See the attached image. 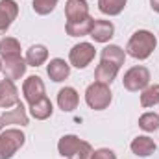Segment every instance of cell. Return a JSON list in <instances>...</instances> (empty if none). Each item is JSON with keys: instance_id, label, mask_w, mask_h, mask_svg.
Returning <instances> with one entry per match:
<instances>
[{"instance_id": "25", "label": "cell", "mask_w": 159, "mask_h": 159, "mask_svg": "<svg viewBox=\"0 0 159 159\" xmlns=\"http://www.w3.org/2000/svg\"><path fill=\"white\" fill-rule=\"evenodd\" d=\"M139 128L146 133H154L159 129V115L154 111H148V113H143L139 117Z\"/></svg>"}, {"instance_id": "6", "label": "cell", "mask_w": 159, "mask_h": 159, "mask_svg": "<svg viewBox=\"0 0 159 159\" xmlns=\"http://www.w3.org/2000/svg\"><path fill=\"white\" fill-rule=\"evenodd\" d=\"M28 122H30L28 111H26L24 104L19 102L15 107H11L4 115H0V131L6 129V128H9V126H15V128L20 126V128H24V126H28Z\"/></svg>"}, {"instance_id": "4", "label": "cell", "mask_w": 159, "mask_h": 159, "mask_svg": "<svg viewBox=\"0 0 159 159\" xmlns=\"http://www.w3.org/2000/svg\"><path fill=\"white\" fill-rule=\"evenodd\" d=\"M150 70L143 65H135L131 69H128L124 72V78H122V83H124V89L129 91V93H139L143 89H146L150 85Z\"/></svg>"}, {"instance_id": "21", "label": "cell", "mask_w": 159, "mask_h": 159, "mask_svg": "<svg viewBox=\"0 0 159 159\" xmlns=\"http://www.w3.org/2000/svg\"><path fill=\"white\" fill-rule=\"evenodd\" d=\"M20 43L15 37H2L0 39V59H11V57H20Z\"/></svg>"}, {"instance_id": "27", "label": "cell", "mask_w": 159, "mask_h": 159, "mask_svg": "<svg viewBox=\"0 0 159 159\" xmlns=\"http://www.w3.org/2000/svg\"><path fill=\"white\" fill-rule=\"evenodd\" d=\"M93 152H94L93 146H91L87 141H81V144L78 146V150H76L69 159H91L93 157Z\"/></svg>"}, {"instance_id": "29", "label": "cell", "mask_w": 159, "mask_h": 159, "mask_svg": "<svg viewBox=\"0 0 159 159\" xmlns=\"http://www.w3.org/2000/svg\"><path fill=\"white\" fill-rule=\"evenodd\" d=\"M150 7H152L156 13H159V0H150Z\"/></svg>"}, {"instance_id": "14", "label": "cell", "mask_w": 159, "mask_h": 159, "mask_svg": "<svg viewBox=\"0 0 159 159\" xmlns=\"http://www.w3.org/2000/svg\"><path fill=\"white\" fill-rule=\"evenodd\" d=\"M129 148H131V154H135L137 157H150L156 152V143L148 135H137L131 141Z\"/></svg>"}, {"instance_id": "26", "label": "cell", "mask_w": 159, "mask_h": 159, "mask_svg": "<svg viewBox=\"0 0 159 159\" xmlns=\"http://www.w3.org/2000/svg\"><path fill=\"white\" fill-rule=\"evenodd\" d=\"M57 2L59 0H32V7H34V11L37 15L44 17V15H50L56 9Z\"/></svg>"}, {"instance_id": "2", "label": "cell", "mask_w": 159, "mask_h": 159, "mask_svg": "<svg viewBox=\"0 0 159 159\" xmlns=\"http://www.w3.org/2000/svg\"><path fill=\"white\" fill-rule=\"evenodd\" d=\"M113 100V93L109 89L107 83H102V81H93L87 89H85V102L91 109L94 111H104L109 107Z\"/></svg>"}, {"instance_id": "5", "label": "cell", "mask_w": 159, "mask_h": 159, "mask_svg": "<svg viewBox=\"0 0 159 159\" xmlns=\"http://www.w3.org/2000/svg\"><path fill=\"white\" fill-rule=\"evenodd\" d=\"M96 57V48L93 43H78L70 48L69 52V63L70 67H76V69H85L93 63V59Z\"/></svg>"}, {"instance_id": "10", "label": "cell", "mask_w": 159, "mask_h": 159, "mask_svg": "<svg viewBox=\"0 0 159 159\" xmlns=\"http://www.w3.org/2000/svg\"><path fill=\"white\" fill-rule=\"evenodd\" d=\"M89 35H91V39L94 41V43H102V44H106V43H109V41L113 39V35H115V26H113L111 20H106V19H94V24H93Z\"/></svg>"}, {"instance_id": "28", "label": "cell", "mask_w": 159, "mask_h": 159, "mask_svg": "<svg viewBox=\"0 0 159 159\" xmlns=\"http://www.w3.org/2000/svg\"><path fill=\"white\" fill-rule=\"evenodd\" d=\"M91 159H117V154L109 148H98L93 152V157Z\"/></svg>"}, {"instance_id": "13", "label": "cell", "mask_w": 159, "mask_h": 159, "mask_svg": "<svg viewBox=\"0 0 159 159\" xmlns=\"http://www.w3.org/2000/svg\"><path fill=\"white\" fill-rule=\"evenodd\" d=\"M80 104V94L74 87H63L57 93V107L63 113H72Z\"/></svg>"}, {"instance_id": "30", "label": "cell", "mask_w": 159, "mask_h": 159, "mask_svg": "<svg viewBox=\"0 0 159 159\" xmlns=\"http://www.w3.org/2000/svg\"><path fill=\"white\" fill-rule=\"evenodd\" d=\"M0 72H2V59H0Z\"/></svg>"}, {"instance_id": "16", "label": "cell", "mask_w": 159, "mask_h": 159, "mask_svg": "<svg viewBox=\"0 0 159 159\" xmlns=\"http://www.w3.org/2000/svg\"><path fill=\"white\" fill-rule=\"evenodd\" d=\"M119 70H120V67L113 65V63H109V61L100 59V63H98V65H96V69H94V80H96V81H102V83L111 85V83H113V80L117 78Z\"/></svg>"}, {"instance_id": "24", "label": "cell", "mask_w": 159, "mask_h": 159, "mask_svg": "<svg viewBox=\"0 0 159 159\" xmlns=\"http://www.w3.org/2000/svg\"><path fill=\"white\" fill-rule=\"evenodd\" d=\"M159 104V83H150L146 89L141 91V106L154 107Z\"/></svg>"}, {"instance_id": "1", "label": "cell", "mask_w": 159, "mask_h": 159, "mask_svg": "<svg viewBox=\"0 0 159 159\" xmlns=\"http://www.w3.org/2000/svg\"><path fill=\"white\" fill-rule=\"evenodd\" d=\"M156 46H157V39L150 30H137L133 32V35L129 37L126 44V54L131 56L133 59L144 61L152 56Z\"/></svg>"}, {"instance_id": "19", "label": "cell", "mask_w": 159, "mask_h": 159, "mask_svg": "<svg viewBox=\"0 0 159 159\" xmlns=\"http://www.w3.org/2000/svg\"><path fill=\"white\" fill-rule=\"evenodd\" d=\"M52 113H54V106H52V102H50V98H48V96H43L41 100L34 102V104L30 106V115H32L35 120L50 119V117H52Z\"/></svg>"}, {"instance_id": "22", "label": "cell", "mask_w": 159, "mask_h": 159, "mask_svg": "<svg viewBox=\"0 0 159 159\" xmlns=\"http://www.w3.org/2000/svg\"><path fill=\"white\" fill-rule=\"evenodd\" d=\"M80 144H81V139H80L78 135H72V133L63 135V137L59 139V143H57V152H59V156H63V157H70V156L78 150Z\"/></svg>"}, {"instance_id": "12", "label": "cell", "mask_w": 159, "mask_h": 159, "mask_svg": "<svg viewBox=\"0 0 159 159\" xmlns=\"http://www.w3.org/2000/svg\"><path fill=\"white\" fill-rule=\"evenodd\" d=\"M46 74H48V78L52 80V81L61 83V81H65L70 76V63H67L61 57H54L46 65Z\"/></svg>"}, {"instance_id": "7", "label": "cell", "mask_w": 159, "mask_h": 159, "mask_svg": "<svg viewBox=\"0 0 159 159\" xmlns=\"http://www.w3.org/2000/svg\"><path fill=\"white\" fill-rule=\"evenodd\" d=\"M22 94H24V100L32 106L34 102L41 100L43 96H46V87H44V81L41 80V76H28L22 83Z\"/></svg>"}, {"instance_id": "20", "label": "cell", "mask_w": 159, "mask_h": 159, "mask_svg": "<svg viewBox=\"0 0 159 159\" xmlns=\"http://www.w3.org/2000/svg\"><path fill=\"white\" fill-rule=\"evenodd\" d=\"M100 59L104 61H109L117 67H122L124 61H126V50L120 48L119 44H107L102 48V54H100Z\"/></svg>"}, {"instance_id": "18", "label": "cell", "mask_w": 159, "mask_h": 159, "mask_svg": "<svg viewBox=\"0 0 159 159\" xmlns=\"http://www.w3.org/2000/svg\"><path fill=\"white\" fill-rule=\"evenodd\" d=\"M94 24V19L89 15L81 20H74V22H67L65 24V32L67 35L70 37H83V35H89L91 34V28Z\"/></svg>"}, {"instance_id": "11", "label": "cell", "mask_w": 159, "mask_h": 159, "mask_svg": "<svg viewBox=\"0 0 159 159\" xmlns=\"http://www.w3.org/2000/svg\"><path fill=\"white\" fill-rule=\"evenodd\" d=\"M19 17V4L15 0H0V34L7 32Z\"/></svg>"}, {"instance_id": "23", "label": "cell", "mask_w": 159, "mask_h": 159, "mask_svg": "<svg viewBox=\"0 0 159 159\" xmlns=\"http://www.w3.org/2000/svg\"><path fill=\"white\" fill-rule=\"evenodd\" d=\"M126 4L128 0H98V9L107 17H117L124 11Z\"/></svg>"}, {"instance_id": "15", "label": "cell", "mask_w": 159, "mask_h": 159, "mask_svg": "<svg viewBox=\"0 0 159 159\" xmlns=\"http://www.w3.org/2000/svg\"><path fill=\"white\" fill-rule=\"evenodd\" d=\"M65 17H67V22H74L89 17V4L85 0H67Z\"/></svg>"}, {"instance_id": "8", "label": "cell", "mask_w": 159, "mask_h": 159, "mask_svg": "<svg viewBox=\"0 0 159 159\" xmlns=\"http://www.w3.org/2000/svg\"><path fill=\"white\" fill-rule=\"evenodd\" d=\"M20 102L19 89L11 80H0V109H11Z\"/></svg>"}, {"instance_id": "17", "label": "cell", "mask_w": 159, "mask_h": 159, "mask_svg": "<svg viewBox=\"0 0 159 159\" xmlns=\"http://www.w3.org/2000/svg\"><path fill=\"white\" fill-rule=\"evenodd\" d=\"M26 65L28 67H41L48 61V48L44 44H32L26 50Z\"/></svg>"}, {"instance_id": "9", "label": "cell", "mask_w": 159, "mask_h": 159, "mask_svg": "<svg viewBox=\"0 0 159 159\" xmlns=\"http://www.w3.org/2000/svg\"><path fill=\"white\" fill-rule=\"evenodd\" d=\"M26 59L20 56V57H11V59H2V74L6 80H11V81H17L26 74Z\"/></svg>"}, {"instance_id": "3", "label": "cell", "mask_w": 159, "mask_h": 159, "mask_svg": "<svg viewBox=\"0 0 159 159\" xmlns=\"http://www.w3.org/2000/svg\"><path fill=\"white\" fill-rule=\"evenodd\" d=\"M26 143V135L19 128H6L0 133V159H11Z\"/></svg>"}]
</instances>
